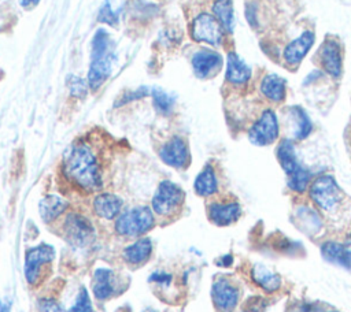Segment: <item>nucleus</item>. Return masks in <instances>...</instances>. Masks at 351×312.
<instances>
[{
  "label": "nucleus",
  "mask_w": 351,
  "mask_h": 312,
  "mask_svg": "<svg viewBox=\"0 0 351 312\" xmlns=\"http://www.w3.org/2000/svg\"><path fill=\"white\" fill-rule=\"evenodd\" d=\"M97 19L103 23H107V25H111V26H115L117 25V21H118V16L117 14L114 12V10L111 8V4L110 1H106L100 11H99V15H97Z\"/></svg>",
  "instance_id": "31"
},
{
  "label": "nucleus",
  "mask_w": 351,
  "mask_h": 312,
  "mask_svg": "<svg viewBox=\"0 0 351 312\" xmlns=\"http://www.w3.org/2000/svg\"><path fill=\"white\" fill-rule=\"evenodd\" d=\"M185 200L184 190L171 181H162L151 200V209L159 218H170L180 212Z\"/></svg>",
  "instance_id": "7"
},
{
  "label": "nucleus",
  "mask_w": 351,
  "mask_h": 312,
  "mask_svg": "<svg viewBox=\"0 0 351 312\" xmlns=\"http://www.w3.org/2000/svg\"><path fill=\"white\" fill-rule=\"evenodd\" d=\"M321 312H337V311H335V309H322Z\"/></svg>",
  "instance_id": "40"
},
{
  "label": "nucleus",
  "mask_w": 351,
  "mask_h": 312,
  "mask_svg": "<svg viewBox=\"0 0 351 312\" xmlns=\"http://www.w3.org/2000/svg\"><path fill=\"white\" fill-rule=\"evenodd\" d=\"M251 79H252L251 67H248L234 51H229L226 56V71H225L226 83L233 89L241 90L250 86Z\"/></svg>",
  "instance_id": "17"
},
{
  "label": "nucleus",
  "mask_w": 351,
  "mask_h": 312,
  "mask_svg": "<svg viewBox=\"0 0 351 312\" xmlns=\"http://www.w3.org/2000/svg\"><path fill=\"white\" fill-rule=\"evenodd\" d=\"M315 42V33L313 29H304L299 37L289 41L281 51V66L288 71H296L310 52L311 47Z\"/></svg>",
  "instance_id": "11"
},
{
  "label": "nucleus",
  "mask_w": 351,
  "mask_h": 312,
  "mask_svg": "<svg viewBox=\"0 0 351 312\" xmlns=\"http://www.w3.org/2000/svg\"><path fill=\"white\" fill-rule=\"evenodd\" d=\"M226 33L213 14L200 12L191 25V37L196 42H206L213 47H219L223 42Z\"/></svg>",
  "instance_id": "10"
},
{
  "label": "nucleus",
  "mask_w": 351,
  "mask_h": 312,
  "mask_svg": "<svg viewBox=\"0 0 351 312\" xmlns=\"http://www.w3.org/2000/svg\"><path fill=\"white\" fill-rule=\"evenodd\" d=\"M307 197L311 205L324 215L337 213L347 198L346 193L330 174H319L314 177L308 186Z\"/></svg>",
  "instance_id": "3"
},
{
  "label": "nucleus",
  "mask_w": 351,
  "mask_h": 312,
  "mask_svg": "<svg viewBox=\"0 0 351 312\" xmlns=\"http://www.w3.org/2000/svg\"><path fill=\"white\" fill-rule=\"evenodd\" d=\"M321 305L311 301H296L289 307L288 312H321Z\"/></svg>",
  "instance_id": "33"
},
{
  "label": "nucleus",
  "mask_w": 351,
  "mask_h": 312,
  "mask_svg": "<svg viewBox=\"0 0 351 312\" xmlns=\"http://www.w3.org/2000/svg\"><path fill=\"white\" fill-rule=\"evenodd\" d=\"M152 253V242L149 238H138L122 250V259L128 265L138 267L144 264Z\"/></svg>",
  "instance_id": "23"
},
{
  "label": "nucleus",
  "mask_w": 351,
  "mask_h": 312,
  "mask_svg": "<svg viewBox=\"0 0 351 312\" xmlns=\"http://www.w3.org/2000/svg\"><path fill=\"white\" fill-rule=\"evenodd\" d=\"M0 312H11V307L8 302H4L3 300H0Z\"/></svg>",
  "instance_id": "38"
},
{
  "label": "nucleus",
  "mask_w": 351,
  "mask_h": 312,
  "mask_svg": "<svg viewBox=\"0 0 351 312\" xmlns=\"http://www.w3.org/2000/svg\"><path fill=\"white\" fill-rule=\"evenodd\" d=\"M340 239L343 245V268L351 272V231Z\"/></svg>",
  "instance_id": "32"
},
{
  "label": "nucleus",
  "mask_w": 351,
  "mask_h": 312,
  "mask_svg": "<svg viewBox=\"0 0 351 312\" xmlns=\"http://www.w3.org/2000/svg\"><path fill=\"white\" fill-rule=\"evenodd\" d=\"M193 189L197 196L204 197V198H210L218 193L219 181H218V175H217V171L213 164L207 163L200 170V172L195 178Z\"/></svg>",
  "instance_id": "22"
},
{
  "label": "nucleus",
  "mask_w": 351,
  "mask_h": 312,
  "mask_svg": "<svg viewBox=\"0 0 351 312\" xmlns=\"http://www.w3.org/2000/svg\"><path fill=\"white\" fill-rule=\"evenodd\" d=\"M92 207L95 213L106 220H112L117 219L122 211L123 207V201L119 196L114 194V193H99L95 196L93 201H92Z\"/></svg>",
  "instance_id": "21"
},
{
  "label": "nucleus",
  "mask_w": 351,
  "mask_h": 312,
  "mask_svg": "<svg viewBox=\"0 0 351 312\" xmlns=\"http://www.w3.org/2000/svg\"><path fill=\"white\" fill-rule=\"evenodd\" d=\"M160 160L178 170H184L191 163V152L188 142L181 135H174L159 148Z\"/></svg>",
  "instance_id": "14"
},
{
  "label": "nucleus",
  "mask_w": 351,
  "mask_h": 312,
  "mask_svg": "<svg viewBox=\"0 0 351 312\" xmlns=\"http://www.w3.org/2000/svg\"><path fill=\"white\" fill-rule=\"evenodd\" d=\"M62 231L66 241L74 248L84 249L95 241V227L92 222L78 212H70L66 215Z\"/></svg>",
  "instance_id": "8"
},
{
  "label": "nucleus",
  "mask_w": 351,
  "mask_h": 312,
  "mask_svg": "<svg viewBox=\"0 0 351 312\" xmlns=\"http://www.w3.org/2000/svg\"><path fill=\"white\" fill-rule=\"evenodd\" d=\"M276 157H277V161H278L280 167L282 168L285 177L291 175L292 172H295L296 170H299L303 166L298 157L295 141H292L288 137L278 140V142L276 145Z\"/></svg>",
  "instance_id": "20"
},
{
  "label": "nucleus",
  "mask_w": 351,
  "mask_h": 312,
  "mask_svg": "<svg viewBox=\"0 0 351 312\" xmlns=\"http://www.w3.org/2000/svg\"><path fill=\"white\" fill-rule=\"evenodd\" d=\"M151 93H152L154 105H155L156 111L160 112L162 115L170 114L174 107V99L171 96H169L166 92H163L162 89H154Z\"/></svg>",
  "instance_id": "28"
},
{
  "label": "nucleus",
  "mask_w": 351,
  "mask_h": 312,
  "mask_svg": "<svg viewBox=\"0 0 351 312\" xmlns=\"http://www.w3.org/2000/svg\"><path fill=\"white\" fill-rule=\"evenodd\" d=\"M211 14L221 23L226 34H232L234 27V15H233V3L232 0H214L211 5Z\"/></svg>",
  "instance_id": "26"
},
{
  "label": "nucleus",
  "mask_w": 351,
  "mask_h": 312,
  "mask_svg": "<svg viewBox=\"0 0 351 312\" xmlns=\"http://www.w3.org/2000/svg\"><path fill=\"white\" fill-rule=\"evenodd\" d=\"M319 253L325 261L343 268V245L341 239L325 238L319 242Z\"/></svg>",
  "instance_id": "27"
},
{
  "label": "nucleus",
  "mask_w": 351,
  "mask_h": 312,
  "mask_svg": "<svg viewBox=\"0 0 351 312\" xmlns=\"http://www.w3.org/2000/svg\"><path fill=\"white\" fill-rule=\"evenodd\" d=\"M67 208H69V203L58 194H48L43 197L38 203L40 216L43 222L47 224H51L52 222H55L60 215L66 212Z\"/></svg>",
  "instance_id": "25"
},
{
  "label": "nucleus",
  "mask_w": 351,
  "mask_h": 312,
  "mask_svg": "<svg viewBox=\"0 0 351 312\" xmlns=\"http://www.w3.org/2000/svg\"><path fill=\"white\" fill-rule=\"evenodd\" d=\"M258 92L269 107L281 105L287 99V79L273 73L263 74L258 79Z\"/></svg>",
  "instance_id": "15"
},
{
  "label": "nucleus",
  "mask_w": 351,
  "mask_h": 312,
  "mask_svg": "<svg viewBox=\"0 0 351 312\" xmlns=\"http://www.w3.org/2000/svg\"><path fill=\"white\" fill-rule=\"evenodd\" d=\"M115 59L114 41L110 34L100 29L95 33L92 40V55L90 66L88 70V85L92 90L99 89L104 81L110 77L112 63Z\"/></svg>",
  "instance_id": "2"
},
{
  "label": "nucleus",
  "mask_w": 351,
  "mask_h": 312,
  "mask_svg": "<svg viewBox=\"0 0 351 312\" xmlns=\"http://www.w3.org/2000/svg\"><path fill=\"white\" fill-rule=\"evenodd\" d=\"M280 120L271 107L262 108L247 130V137L252 145L269 146L280 140Z\"/></svg>",
  "instance_id": "5"
},
{
  "label": "nucleus",
  "mask_w": 351,
  "mask_h": 312,
  "mask_svg": "<svg viewBox=\"0 0 351 312\" xmlns=\"http://www.w3.org/2000/svg\"><path fill=\"white\" fill-rule=\"evenodd\" d=\"M241 298L239 283L226 275H217L211 283V301L218 312H234Z\"/></svg>",
  "instance_id": "9"
},
{
  "label": "nucleus",
  "mask_w": 351,
  "mask_h": 312,
  "mask_svg": "<svg viewBox=\"0 0 351 312\" xmlns=\"http://www.w3.org/2000/svg\"><path fill=\"white\" fill-rule=\"evenodd\" d=\"M62 171L64 178L80 190L93 193L101 189V167L93 148L86 142H75L66 152Z\"/></svg>",
  "instance_id": "1"
},
{
  "label": "nucleus",
  "mask_w": 351,
  "mask_h": 312,
  "mask_svg": "<svg viewBox=\"0 0 351 312\" xmlns=\"http://www.w3.org/2000/svg\"><path fill=\"white\" fill-rule=\"evenodd\" d=\"M92 291L96 300L106 301L114 297L121 289V282L114 270L108 267H99L92 276Z\"/></svg>",
  "instance_id": "16"
},
{
  "label": "nucleus",
  "mask_w": 351,
  "mask_h": 312,
  "mask_svg": "<svg viewBox=\"0 0 351 312\" xmlns=\"http://www.w3.org/2000/svg\"><path fill=\"white\" fill-rule=\"evenodd\" d=\"M251 281L266 294H273L282 287V278L262 263H255L250 270Z\"/></svg>",
  "instance_id": "19"
},
{
  "label": "nucleus",
  "mask_w": 351,
  "mask_h": 312,
  "mask_svg": "<svg viewBox=\"0 0 351 312\" xmlns=\"http://www.w3.org/2000/svg\"><path fill=\"white\" fill-rule=\"evenodd\" d=\"M38 1H40V0H22V5H23L25 8H32V7H34L36 4H38Z\"/></svg>",
  "instance_id": "37"
},
{
  "label": "nucleus",
  "mask_w": 351,
  "mask_h": 312,
  "mask_svg": "<svg viewBox=\"0 0 351 312\" xmlns=\"http://www.w3.org/2000/svg\"><path fill=\"white\" fill-rule=\"evenodd\" d=\"M55 257V249L52 245L40 244L29 248L25 253L23 274L29 285H37L43 278L44 267H47Z\"/></svg>",
  "instance_id": "12"
},
{
  "label": "nucleus",
  "mask_w": 351,
  "mask_h": 312,
  "mask_svg": "<svg viewBox=\"0 0 351 312\" xmlns=\"http://www.w3.org/2000/svg\"><path fill=\"white\" fill-rule=\"evenodd\" d=\"M40 312H71L70 309H64L58 301L52 298H41L37 304Z\"/></svg>",
  "instance_id": "34"
},
{
  "label": "nucleus",
  "mask_w": 351,
  "mask_h": 312,
  "mask_svg": "<svg viewBox=\"0 0 351 312\" xmlns=\"http://www.w3.org/2000/svg\"><path fill=\"white\" fill-rule=\"evenodd\" d=\"M215 263H217V265H219V267L228 268V267H230V265L233 264V256H232V255H223V256H221Z\"/></svg>",
  "instance_id": "36"
},
{
  "label": "nucleus",
  "mask_w": 351,
  "mask_h": 312,
  "mask_svg": "<svg viewBox=\"0 0 351 312\" xmlns=\"http://www.w3.org/2000/svg\"><path fill=\"white\" fill-rule=\"evenodd\" d=\"M243 215L241 204L233 197L213 200L207 204V218L218 227L234 224Z\"/></svg>",
  "instance_id": "13"
},
{
  "label": "nucleus",
  "mask_w": 351,
  "mask_h": 312,
  "mask_svg": "<svg viewBox=\"0 0 351 312\" xmlns=\"http://www.w3.org/2000/svg\"><path fill=\"white\" fill-rule=\"evenodd\" d=\"M67 86H69V90H70V94L77 97V99H84L88 93V81H84L82 78L80 77H75V75H70L67 78Z\"/></svg>",
  "instance_id": "29"
},
{
  "label": "nucleus",
  "mask_w": 351,
  "mask_h": 312,
  "mask_svg": "<svg viewBox=\"0 0 351 312\" xmlns=\"http://www.w3.org/2000/svg\"><path fill=\"white\" fill-rule=\"evenodd\" d=\"M154 224V211L147 205H137L119 213L115 219L114 230L121 237L136 238L148 233Z\"/></svg>",
  "instance_id": "4"
},
{
  "label": "nucleus",
  "mask_w": 351,
  "mask_h": 312,
  "mask_svg": "<svg viewBox=\"0 0 351 312\" xmlns=\"http://www.w3.org/2000/svg\"><path fill=\"white\" fill-rule=\"evenodd\" d=\"M149 93H151L149 89H147V88H144V86H143V88H138V89H136V90H132V92L125 93V94L119 99V101L117 103V105H123V104H126V103H129V101H133V100L145 97V96L149 94Z\"/></svg>",
  "instance_id": "35"
},
{
  "label": "nucleus",
  "mask_w": 351,
  "mask_h": 312,
  "mask_svg": "<svg viewBox=\"0 0 351 312\" xmlns=\"http://www.w3.org/2000/svg\"><path fill=\"white\" fill-rule=\"evenodd\" d=\"M343 44L337 36H326L318 47L314 62L315 66L332 79H340L343 74Z\"/></svg>",
  "instance_id": "6"
},
{
  "label": "nucleus",
  "mask_w": 351,
  "mask_h": 312,
  "mask_svg": "<svg viewBox=\"0 0 351 312\" xmlns=\"http://www.w3.org/2000/svg\"><path fill=\"white\" fill-rule=\"evenodd\" d=\"M288 115L292 125V137L291 140L295 142H300L306 140L313 131V123L308 114L299 105L291 107L288 109Z\"/></svg>",
  "instance_id": "24"
},
{
  "label": "nucleus",
  "mask_w": 351,
  "mask_h": 312,
  "mask_svg": "<svg viewBox=\"0 0 351 312\" xmlns=\"http://www.w3.org/2000/svg\"><path fill=\"white\" fill-rule=\"evenodd\" d=\"M70 311L71 312H93V305H92L90 297L85 287L80 289V291L75 297V302L73 304Z\"/></svg>",
  "instance_id": "30"
},
{
  "label": "nucleus",
  "mask_w": 351,
  "mask_h": 312,
  "mask_svg": "<svg viewBox=\"0 0 351 312\" xmlns=\"http://www.w3.org/2000/svg\"><path fill=\"white\" fill-rule=\"evenodd\" d=\"M243 312H259V309H258V308H255V307H251L250 309H247V311H243Z\"/></svg>",
  "instance_id": "39"
},
{
  "label": "nucleus",
  "mask_w": 351,
  "mask_h": 312,
  "mask_svg": "<svg viewBox=\"0 0 351 312\" xmlns=\"http://www.w3.org/2000/svg\"><path fill=\"white\" fill-rule=\"evenodd\" d=\"M222 64H223L222 56L213 49L203 48L192 56L193 73L196 77L203 79L215 77L218 71L222 68Z\"/></svg>",
  "instance_id": "18"
}]
</instances>
